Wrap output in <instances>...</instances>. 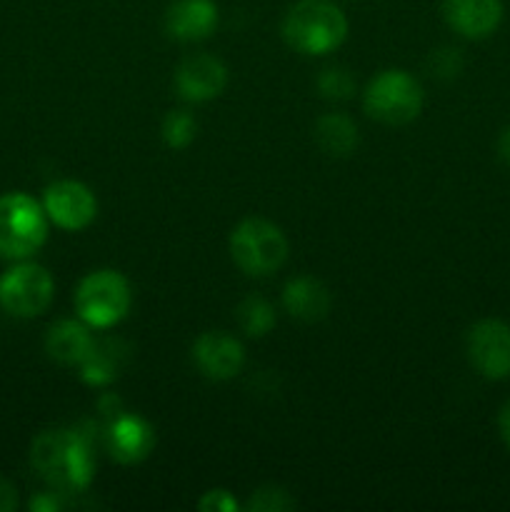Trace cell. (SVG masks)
I'll list each match as a JSON object with an SVG mask.
<instances>
[{"label":"cell","mask_w":510,"mask_h":512,"mask_svg":"<svg viewBox=\"0 0 510 512\" xmlns=\"http://www.w3.org/2000/svg\"><path fill=\"white\" fill-rule=\"evenodd\" d=\"M498 155L503 163L510 165V128H505L498 138Z\"/></svg>","instance_id":"83f0119b"},{"label":"cell","mask_w":510,"mask_h":512,"mask_svg":"<svg viewBox=\"0 0 510 512\" xmlns=\"http://www.w3.org/2000/svg\"><path fill=\"white\" fill-rule=\"evenodd\" d=\"M45 215L63 230H83L98 215V200L78 180H58L43 193Z\"/></svg>","instance_id":"9c48e42d"},{"label":"cell","mask_w":510,"mask_h":512,"mask_svg":"<svg viewBox=\"0 0 510 512\" xmlns=\"http://www.w3.org/2000/svg\"><path fill=\"white\" fill-rule=\"evenodd\" d=\"M75 310L90 328H113L130 310V285L118 270H95L75 290Z\"/></svg>","instance_id":"8992f818"},{"label":"cell","mask_w":510,"mask_h":512,"mask_svg":"<svg viewBox=\"0 0 510 512\" xmlns=\"http://www.w3.org/2000/svg\"><path fill=\"white\" fill-rule=\"evenodd\" d=\"M193 358L205 378L230 380L243 370L245 350L233 335L223 333V330H210L195 340Z\"/></svg>","instance_id":"8fae6325"},{"label":"cell","mask_w":510,"mask_h":512,"mask_svg":"<svg viewBox=\"0 0 510 512\" xmlns=\"http://www.w3.org/2000/svg\"><path fill=\"white\" fill-rule=\"evenodd\" d=\"M330 290L325 288L320 280L310 278V275H300V278L288 280L283 288V305L293 318L303 320V323H318L330 313Z\"/></svg>","instance_id":"9a60e30c"},{"label":"cell","mask_w":510,"mask_h":512,"mask_svg":"<svg viewBox=\"0 0 510 512\" xmlns=\"http://www.w3.org/2000/svg\"><path fill=\"white\" fill-rule=\"evenodd\" d=\"M198 508L203 512H238L240 505L228 490H210L200 498Z\"/></svg>","instance_id":"cb8c5ba5"},{"label":"cell","mask_w":510,"mask_h":512,"mask_svg":"<svg viewBox=\"0 0 510 512\" xmlns=\"http://www.w3.org/2000/svg\"><path fill=\"white\" fill-rule=\"evenodd\" d=\"M443 15L455 33L480 40L498 30L503 0H443Z\"/></svg>","instance_id":"7c38bea8"},{"label":"cell","mask_w":510,"mask_h":512,"mask_svg":"<svg viewBox=\"0 0 510 512\" xmlns=\"http://www.w3.org/2000/svg\"><path fill=\"white\" fill-rule=\"evenodd\" d=\"M363 105L370 118L385 125L413 123L423 110V88L405 70H383L365 88Z\"/></svg>","instance_id":"5b68a950"},{"label":"cell","mask_w":510,"mask_h":512,"mask_svg":"<svg viewBox=\"0 0 510 512\" xmlns=\"http://www.w3.org/2000/svg\"><path fill=\"white\" fill-rule=\"evenodd\" d=\"M498 428H500V435H503V440L508 443V448H510V403H505V408L500 410Z\"/></svg>","instance_id":"4316f807"},{"label":"cell","mask_w":510,"mask_h":512,"mask_svg":"<svg viewBox=\"0 0 510 512\" xmlns=\"http://www.w3.org/2000/svg\"><path fill=\"white\" fill-rule=\"evenodd\" d=\"M315 140L323 153L333 158H348L358 148V128L353 120L343 113H328L315 123Z\"/></svg>","instance_id":"e0dca14e"},{"label":"cell","mask_w":510,"mask_h":512,"mask_svg":"<svg viewBox=\"0 0 510 512\" xmlns=\"http://www.w3.org/2000/svg\"><path fill=\"white\" fill-rule=\"evenodd\" d=\"M30 510L33 512H55L60 510V500L50 493H38L30 500Z\"/></svg>","instance_id":"484cf974"},{"label":"cell","mask_w":510,"mask_h":512,"mask_svg":"<svg viewBox=\"0 0 510 512\" xmlns=\"http://www.w3.org/2000/svg\"><path fill=\"white\" fill-rule=\"evenodd\" d=\"M348 35L343 10L330 0H300L283 20V38L303 55H325Z\"/></svg>","instance_id":"7a4b0ae2"},{"label":"cell","mask_w":510,"mask_h":512,"mask_svg":"<svg viewBox=\"0 0 510 512\" xmlns=\"http://www.w3.org/2000/svg\"><path fill=\"white\" fill-rule=\"evenodd\" d=\"M430 70H433V75H438V78H455V75L463 70L460 50H453V48L435 50V53L430 55Z\"/></svg>","instance_id":"603a6c76"},{"label":"cell","mask_w":510,"mask_h":512,"mask_svg":"<svg viewBox=\"0 0 510 512\" xmlns=\"http://www.w3.org/2000/svg\"><path fill=\"white\" fill-rule=\"evenodd\" d=\"M105 443H108L110 455L118 463L133 465L148 458L150 450L155 448V433L138 415L120 413L110 423L108 433H105Z\"/></svg>","instance_id":"4fadbf2b"},{"label":"cell","mask_w":510,"mask_h":512,"mask_svg":"<svg viewBox=\"0 0 510 512\" xmlns=\"http://www.w3.org/2000/svg\"><path fill=\"white\" fill-rule=\"evenodd\" d=\"M230 255L245 275L265 278L288 260V238L263 218H245L230 235Z\"/></svg>","instance_id":"277c9868"},{"label":"cell","mask_w":510,"mask_h":512,"mask_svg":"<svg viewBox=\"0 0 510 512\" xmlns=\"http://www.w3.org/2000/svg\"><path fill=\"white\" fill-rule=\"evenodd\" d=\"M198 133V123L188 110H170L163 120V140L168 148L183 150L188 148Z\"/></svg>","instance_id":"ffe728a7"},{"label":"cell","mask_w":510,"mask_h":512,"mask_svg":"<svg viewBox=\"0 0 510 512\" xmlns=\"http://www.w3.org/2000/svg\"><path fill=\"white\" fill-rule=\"evenodd\" d=\"M295 500L290 498L288 490L275 488V485H265V488H258L253 495H250L245 510L248 512H285L293 510Z\"/></svg>","instance_id":"44dd1931"},{"label":"cell","mask_w":510,"mask_h":512,"mask_svg":"<svg viewBox=\"0 0 510 512\" xmlns=\"http://www.w3.org/2000/svg\"><path fill=\"white\" fill-rule=\"evenodd\" d=\"M468 358L488 380L510 375V325L503 320H480L468 333Z\"/></svg>","instance_id":"ba28073f"},{"label":"cell","mask_w":510,"mask_h":512,"mask_svg":"<svg viewBox=\"0 0 510 512\" xmlns=\"http://www.w3.org/2000/svg\"><path fill=\"white\" fill-rule=\"evenodd\" d=\"M18 508V490L8 478L0 475V512H13Z\"/></svg>","instance_id":"d4e9b609"},{"label":"cell","mask_w":510,"mask_h":512,"mask_svg":"<svg viewBox=\"0 0 510 512\" xmlns=\"http://www.w3.org/2000/svg\"><path fill=\"white\" fill-rule=\"evenodd\" d=\"M318 90L328 100H348L355 93V78L345 68H328L320 73Z\"/></svg>","instance_id":"7402d4cb"},{"label":"cell","mask_w":510,"mask_h":512,"mask_svg":"<svg viewBox=\"0 0 510 512\" xmlns=\"http://www.w3.org/2000/svg\"><path fill=\"white\" fill-rule=\"evenodd\" d=\"M228 83V70L213 55H190L175 70V88L188 103H208L218 98Z\"/></svg>","instance_id":"30bf717a"},{"label":"cell","mask_w":510,"mask_h":512,"mask_svg":"<svg viewBox=\"0 0 510 512\" xmlns=\"http://www.w3.org/2000/svg\"><path fill=\"white\" fill-rule=\"evenodd\" d=\"M55 295L53 278L43 265L20 263L0 278V305L15 318H38Z\"/></svg>","instance_id":"52a82bcc"},{"label":"cell","mask_w":510,"mask_h":512,"mask_svg":"<svg viewBox=\"0 0 510 512\" xmlns=\"http://www.w3.org/2000/svg\"><path fill=\"white\" fill-rule=\"evenodd\" d=\"M218 28V8L213 0H175L165 13V30L170 38L195 43Z\"/></svg>","instance_id":"5bb4252c"},{"label":"cell","mask_w":510,"mask_h":512,"mask_svg":"<svg viewBox=\"0 0 510 512\" xmlns=\"http://www.w3.org/2000/svg\"><path fill=\"white\" fill-rule=\"evenodd\" d=\"M235 318H238V325L243 328L245 335L250 338H263L273 330L275 325V310L268 300L258 298V295H248L243 303L235 310Z\"/></svg>","instance_id":"d6986e66"},{"label":"cell","mask_w":510,"mask_h":512,"mask_svg":"<svg viewBox=\"0 0 510 512\" xmlns=\"http://www.w3.org/2000/svg\"><path fill=\"white\" fill-rule=\"evenodd\" d=\"M48 238V215L35 198L8 193L0 198V255L10 260L30 258Z\"/></svg>","instance_id":"3957f363"},{"label":"cell","mask_w":510,"mask_h":512,"mask_svg":"<svg viewBox=\"0 0 510 512\" xmlns=\"http://www.w3.org/2000/svg\"><path fill=\"white\" fill-rule=\"evenodd\" d=\"M120 355H115L113 343H93L90 353L80 363V378L88 385H108L118 378Z\"/></svg>","instance_id":"ac0fdd59"},{"label":"cell","mask_w":510,"mask_h":512,"mask_svg":"<svg viewBox=\"0 0 510 512\" xmlns=\"http://www.w3.org/2000/svg\"><path fill=\"white\" fill-rule=\"evenodd\" d=\"M93 335L83 323L75 320H60L48 330L45 338V353L60 365H80L85 355L93 348Z\"/></svg>","instance_id":"2e32d148"},{"label":"cell","mask_w":510,"mask_h":512,"mask_svg":"<svg viewBox=\"0 0 510 512\" xmlns=\"http://www.w3.org/2000/svg\"><path fill=\"white\" fill-rule=\"evenodd\" d=\"M30 463L60 490H85L93 480L95 458L83 430H45L33 440Z\"/></svg>","instance_id":"6da1fadb"}]
</instances>
